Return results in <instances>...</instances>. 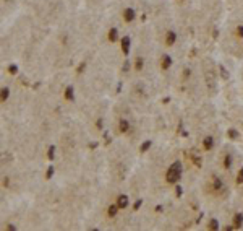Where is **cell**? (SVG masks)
<instances>
[{
    "label": "cell",
    "instance_id": "22",
    "mask_svg": "<svg viewBox=\"0 0 243 231\" xmlns=\"http://www.w3.org/2000/svg\"><path fill=\"white\" fill-rule=\"evenodd\" d=\"M227 134H228V137H230V138H237V137H238V134H237V130H235V129H230Z\"/></svg>",
    "mask_w": 243,
    "mask_h": 231
},
{
    "label": "cell",
    "instance_id": "1",
    "mask_svg": "<svg viewBox=\"0 0 243 231\" xmlns=\"http://www.w3.org/2000/svg\"><path fill=\"white\" fill-rule=\"evenodd\" d=\"M183 174V166L180 161H174L169 166V169L165 171V182L167 184H178V181L182 179Z\"/></svg>",
    "mask_w": 243,
    "mask_h": 231
},
{
    "label": "cell",
    "instance_id": "4",
    "mask_svg": "<svg viewBox=\"0 0 243 231\" xmlns=\"http://www.w3.org/2000/svg\"><path fill=\"white\" fill-rule=\"evenodd\" d=\"M159 65H160V70L167 72L170 67L174 65V59H172L169 54H162V57H160V62H159Z\"/></svg>",
    "mask_w": 243,
    "mask_h": 231
},
{
    "label": "cell",
    "instance_id": "13",
    "mask_svg": "<svg viewBox=\"0 0 243 231\" xmlns=\"http://www.w3.org/2000/svg\"><path fill=\"white\" fill-rule=\"evenodd\" d=\"M119 205H117V203H110L109 207H107V215L110 216V218H114L115 215H117V213H119Z\"/></svg>",
    "mask_w": 243,
    "mask_h": 231
},
{
    "label": "cell",
    "instance_id": "14",
    "mask_svg": "<svg viewBox=\"0 0 243 231\" xmlns=\"http://www.w3.org/2000/svg\"><path fill=\"white\" fill-rule=\"evenodd\" d=\"M65 98L68 101H73L75 99V90H73V86H67L65 88Z\"/></svg>",
    "mask_w": 243,
    "mask_h": 231
},
{
    "label": "cell",
    "instance_id": "17",
    "mask_svg": "<svg viewBox=\"0 0 243 231\" xmlns=\"http://www.w3.org/2000/svg\"><path fill=\"white\" fill-rule=\"evenodd\" d=\"M224 168H225V169H230V168H232V156L230 155L224 156Z\"/></svg>",
    "mask_w": 243,
    "mask_h": 231
},
{
    "label": "cell",
    "instance_id": "9",
    "mask_svg": "<svg viewBox=\"0 0 243 231\" xmlns=\"http://www.w3.org/2000/svg\"><path fill=\"white\" fill-rule=\"evenodd\" d=\"M232 226L235 228V230H240V228H242V226H243V213H240V212H238V213H235V215H233V218H232Z\"/></svg>",
    "mask_w": 243,
    "mask_h": 231
},
{
    "label": "cell",
    "instance_id": "24",
    "mask_svg": "<svg viewBox=\"0 0 243 231\" xmlns=\"http://www.w3.org/2000/svg\"><path fill=\"white\" fill-rule=\"evenodd\" d=\"M52 174H54V166H50L49 169H47V176H45V177H47V179H50V177H52Z\"/></svg>",
    "mask_w": 243,
    "mask_h": 231
},
{
    "label": "cell",
    "instance_id": "16",
    "mask_svg": "<svg viewBox=\"0 0 243 231\" xmlns=\"http://www.w3.org/2000/svg\"><path fill=\"white\" fill-rule=\"evenodd\" d=\"M151 145H152V142H151V140L143 142V143H141V148H139V151H141V153H146V151L151 148Z\"/></svg>",
    "mask_w": 243,
    "mask_h": 231
},
{
    "label": "cell",
    "instance_id": "27",
    "mask_svg": "<svg viewBox=\"0 0 243 231\" xmlns=\"http://www.w3.org/2000/svg\"><path fill=\"white\" fill-rule=\"evenodd\" d=\"M180 2H183V0H180Z\"/></svg>",
    "mask_w": 243,
    "mask_h": 231
},
{
    "label": "cell",
    "instance_id": "23",
    "mask_svg": "<svg viewBox=\"0 0 243 231\" xmlns=\"http://www.w3.org/2000/svg\"><path fill=\"white\" fill-rule=\"evenodd\" d=\"M237 36H238V38H242V39H243V25L237 26Z\"/></svg>",
    "mask_w": 243,
    "mask_h": 231
},
{
    "label": "cell",
    "instance_id": "3",
    "mask_svg": "<svg viewBox=\"0 0 243 231\" xmlns=\"http://www.w3.org/2000/svg\"><path fill=\"white\" fill-rule=\"evenodd\" d=\"M122 20L125 23H133L136 20V10L131 8V7H125L123 10H122Z\"/></svg>",
    "mask_w": 243,
    "mask_h": 231
},
{
    "label": "cell",
    "instance_id": "18",
    "mask_svg": "<svg viewBox=\"0 0 243 231\" xmlns=\"http://www.w3.org/2000/svg\"><path fill=\"white\" fill-rule=\"evenodd\" d=\"M55 158V145H50L49 146V150H47V160H54Z\"/></svg>",
    "mask_w": 243,
    "mask_h": 231
},
{
    "label": "cell",
    "instance_id": "21",
    "mask_svg": "<svg viewBox=\"0 0 243 231\" xmlns=\"http://www.w3.org/2000/svg\"><path fill=\"white\" fill-rule=\"evenodd\" d=\"M8 72H10L11 75H16V73H18V68H16V65H15V64H11V65L8 67Z\"/></svg>",
    "mask_w": 243,
    "mask_h": 231
},
{
    "label": "cell",
    "instance_id": "7",
    "mask_svg": "<svg viewBox=\"0 0 243 231\" xmlns=\"http://www.w3.org/2000/svg\"><path fill=\"white\" fill-rule=\"evenodd\" d=\"M224 187V182H222V179L219 176H212L211 177V189H212L214 192H217L219 189H222Z\"/></svg>",
    "mask_w": 243,
    "mask_h": 231
},
{
    "label": "cell",
    "instance_id": "15",
    "mask_svg": "<svg viewBox=\"0 0 243 231\" xmlns=\"http://www.w3.org/2000/svg\"><path fill=\"white\" fill-rule=\"evenodd\" d=\"M0 93H2V95H0V96H2V98H0V99H2V103H5V101L10 98V90H8L7 86H3V88L0 90Z\"/></svg>",
    "mask_w": 243,
    "mask_h": 231
},
{
    "label": "cell",
    "instance_id": "2",
    "mask_svg": "<svg viewBox=\"0 0 243 231\" xmlns=\"http://www.w3.org/2000/svg\"><path fill=\"white\" fill-rule=\"evenodd\" d=\"M177 39H178V34H177V31H175V30H167V31H165V34H164V44L167 46V47H172V46H175Z\"/></svg>",
    "mask_w": 243,
    "mask_h": 231
},
{
    "label": "cell",
    "instance_id": "25",
    "mask_svg": "<svg viewBox=\"0 0 243 231\" xmlns=\"http://www.w3.org/2000/svg\"><path fill=\"white\" fill-rule=\"evenodd\" d=\"M191 75V70L190 68H185V72H183V77H190Z\"/></svg>",
    "mask_w": 243,
    "mask_h": 231
},
{
    "label": "cell",
    "instance_id": "10",
    "mask_svg": "<svg viewBox=\"0 0 243 231\" xmlns=\"http://www.w3.org/2000/svg\"><path fill=\"white\" fill-rule=\"evenodd\" d=\"M107 39H109V42H117V41H120L119 30H117V28H110L109 33H107Z\"/></svg>",
    "mask_w": 243,
    "mask_h": 231
},
{
    "label": "cell",
    "instance_id": "5",
    "mask_svg": "<svg viewBox=\"0 0 243 231\" xmlns=\"http://www.w3.org/2000/svg\"><path fill=\"white\" fill-rule=\"evenodd\" d=\"M120 46H122V52H123V55H128L130 54V46H131L130 36H123V38L120 39Z\"/></svg>",
    "mask_w": 243,
    "mask_h": 231
},
{
    "label": "cell",
    "instance_id": "6",
    "mask_svg": "<svg viewBox=\"0 0 243 231\" xmlns=\"http://www.w3.org/2000/svg\"><path fill=\"white\" fill-rule=\"evenodd\" d=\"M128 203H130V199H128V195H126V194H120V195L117 197V205H119L120 210L126 208V207H128Z\"/></svg>",
    "mask_w": 243,
    "mask_h": 231
},
{
    "label": "cell",
    "instance_id": "26",
    "mask_svg": "<svg viewBox=\"0 0 243 231\" xmlns=\"http://www.w3.org/2000/svg\"><path fill=\"white\" fill-rule=\"evenodd\" d=\"M139 207H141V200H138V202H136V203H134V207H133V208H134V210H138Z\"/></svg>",
    "mask_w": 243,
    "mask_h": 231
},
{
    "label": "cell",
    "instance_id": "19",
    "mask_svg": "<svg viewBox=\"0 0 243 231\" xmlns=\"http://www.w3.org/2000/svg\"><path fill=\"white\" fill-rule=\"evenodd\" d=\"M209 230H219V221L216 218H212L209 221Z\"/></svg>",
    "mask_w": 243,
    "mask_h": 231
},
{
    "label": "cell",
    "instance_id": "20",
    "mask_svg": "<svg viewBox=\"0 0 243 231\" xmlns=\"http://www.w3.org/2000/svg\"><path fill=\"white\" fill-rule=\"evenodd\" d=\"M237 184H243V168H240L237 173Z\"/></svg>",
    "mask_w": 243,
    "mask_h": 231
},
{
    "label": "cell",
    "instance_id": "12",
    "mask_svg": "<svg viewBox=\"0 0 243 231\" xmlns=\"http://www.w3.org/2000/svg\"><path fill=\"white\" fill-rule=\"evenodd\" d=\"M133 65H134L133 68H134V70H136V72H141V70H143V68H144V59H143V57H141V55H138V57L134 59Z\"/></svg>",
    "mask_w": 243,
    "mask_h": 231
},
{
    "label": "cell",
    "instance_id": "11",
    "mask_svg": "<svg viewBox=\"0 0 243 231\" xmlns=\"http://www.w3.org/2000/svg\"><path fill=\"white\" fill-rule=\"evenodd\" d=\"M119 132H120V134H128V132H130V122H128V119H120V121H119Z\"/></svg>",
    "mask_w": 243,
    "mask_h": 231
},
{
    "label": "cell",
    "instance_id": "8",
    "mask_svg": "<svg viewBox=\"0 0 243 231\" xmlns=\"http://www.w3.org/2000/svg\"><path fill=\"white\" fill-rule=\"evenodd\" d=\"M201 145H203V148L206 151L212 150V148H214V137L212 135H206L203 138V142H201Z\"/></svg>",
    "mask_w": 243,
    "mask_h": 231
}]
</instances>
